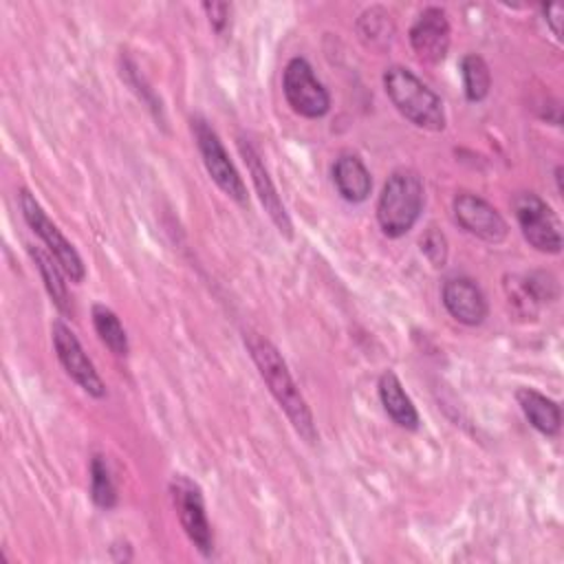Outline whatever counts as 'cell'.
Here are the masks:
<instances>
[{
  "label": "cell",
  "instance_id": "6da1fadb",
  "mask_svg": "<svg viewBox=\"0 0 564 564\" xmlns=\"http://www.w3.org/2000/svg\"><path fill=\"white\" fill-rule=\"evenodd\" d=\"M245 346H247L260 377L269 386V392L273 394L278 405L284 410L286 419L291 421L293 430L306 443H315L317 430L313 423V414H311L308 403L304 401L297 383L293 381L280 350L267 337H262L258 333H245Z\"/></svg>",
  "mask_w": 564,
  "mask_h": 564
},
{
  "label": "cell",
  "instance_id": "7a4b0ae2",
  "mask_svg": "<svg viewBox=\"0 0 564 564\" xmlns=\"http://www.w3.org/2000/svg\"><path fill=\"white\" fill-rule=\"evenodd\" d=\"M425 203V189L419 172L410 167L394 170L381 187L377 200V223L388 238L405 236L419 220Z\"/></svg>",
  "mask_w": 564,
  "mask_h": 564
},
{
  "label": "cell",
  "instance_id": "3957f363",
  "mask_svg": "<svg viewBox=\"0 0 564 564\" xmlns=\"http://www.w3.org/2000/svg\"><path fill=\"white\" fill-rule=\"evenodd\" d=\"M383 90L390 104L416 128L432 132L445 128V110L441 97L405 66L386 68Z\"/></svg>",
  "mask_w": 564,
  "mask_h": 564
},
{
  "label": "cell",
  "instance_id": "277c9868",
  "mask_svg": "<svg viewBox=\"0 0 564 564\" xmlns=\"http://www.w3.org/2000/svg\"><path fill=\"white\" fill-rule=\"evenodd\" d=\"M20 209H22L26 225L33 229V234H37L42 238L48 253L57 260V264L62 267L66 278H70V282H82L86 275L82 256L70 245V240H66V236L57 229V225L46 216V212L42 209L37 198L26 187L20 189Z\"/></svg>",
  "mask_w": 564,
  "mask_h": 564
},
{
  "label": "cell",
  "instance_id": "5b68a950",
  "mask_svg": "<svg viewBox=\"0 0 564 564\" xmlns=\"http://www.w3.org/2000/svg\"><path fill=\"white\" fill-rule=\"evenodd\" d=\"M189 123H192V134H194L196 148L200 152L203 165H205L207 174L212 176V181L238 205H245L247 203L245 183H242L236 165L231 163L216 130L203 117H192Z\"/></svg>",
  "mask_w": 564,
  "mask_h": 564
},
{
  "label": "cell",
  "instance_id": "8992f818",
  "mask_svg": "<svg viewBox=\"0 0 564 564\" xmlns=\"http://www.w3.org/2000/svg\"><path fill=\"white\" fill-rule=\"evenodd\" d=\"M170 496H172V505L176 509L178 522H181L185 535L189 538V542L203 555H212L214 533H212V524L207 520L200 487L185 474H176L170 480Z\"/></svg>",
  "mask_w": 564,
  "mask_h": 564
},
{
  "label": "cell",
  "instance_id": "52a82bcc",
  "mask_svg": "<svg viewBox=\"0 0 564 564\" xmlns=\"http://www.w3.org/2000/svg\"><path fill=\"white\" fill-rule=\"evenodd\" d=\"M282 93L291 110L300 117L319 119L330 110V95L304 57H293L284 66Z\"/></svg>",
  "mask_w": 564,
  "mask_h": 564
},
{
  "label": "cell",
  "instance_id": "ba28073f",
  "mask_svg": "<svg viewBox=\"0 0 564 564\" xmlns=\"http://www.w3.org/2000/svg\"><path fill=\"white\" fill-rule=\"evenodd\" d=\"M516 220L524 240L542 253L562 251V227L555 212L533 192H522L513 198Z\"/></svg>",
  "mask_w": 564,
  "mask_h": 564
},
{
  "label": "cell",
  "instance_id": "9c48e42d",
  "mask_svg": "<svg viewBox=\"0 0 564 564\" xmlns=\"http://www.w3.org/2000/svg\"><path fill=\"white\" fill-rule=\"evenodd\" d=\"M51 337H53V348L55 355L62 364V368L66 370V375L90 397L101 399L106 394V386L101 381V377L97 375L93 361L88 359V355L84 352L79 339L75 337V333L64 324V322H55L51 326Z\"/></svg>",
  "mask_w": 564,
  "mask_h": 564
},
{
  "label": "cell",
  "instance_id": "30bf717a",
  "mask_svg": "<svg viewBox=\"0 0 564 564\" xmlns=\"http://www.w3.org/2000/svg\"><path fill=\"white\" fill-rule=\"evenodd\" d=\"M452 209H454L456 223L467 234H471L485 242H494V245L502 242L507 238V231H509L507 220L485 198H480L471 192H460L454 196Z\"/></svg>",
  "mask_w": 564,
  "mask_h": 564
},
{
  "label": "cell",
  "instance_id": "8fae6325",
  "mask_svg": "<svg viewBox=\"0 0 564 564\" xmlns=\"http://www.w3.org/2000/svg\"><path fill=\"white\" fill-rule=\"evenodd\" d=\"M449 20L441 7H427L410 26V46L419 62L438 64L449 51Z\"/></svg>",
  "mask_w": 564,
  "mask_h": 564
},
{
  "label": "cell",
  "instance_id": "7c38bea8",
  "mask_svg": "<svg viewBox=\"0 0 564 564\" xmlns=\"http://www.w3.org/2000/svg\"><path fill=\"white\" fill-rule=\"evenodd\" d=\"M238 150H240V156L245 159V165L251 174V181H253V187H256V194L264 207V212L269 214V218L273 220V225L278 227V231L284 236V238H293V225H291V218L284 209V203L280 200L278 196V189L264 167V161L260 159L258 150L251 145L249 139L245 137H238Z\"/></svg>",
  "mask_w": 564,
  "mask_h": 564
},
{
  "label": "cell",
  "instance_id": "4fadbf2b",
  "mask_svg": "<svg viewBox=\"0 0 564 564\" xmlns=\"http://www.w3.org/2000/svg\"><path fill=\"white\" fill-rule=\"evenodd\" d=\"M441 300H443V306L447 308V313L465 326L482 324L489 313V304H487V297L480 291V286L474 280L463 278V275L445 280V284L441 289Z\"/></svg>",
  "mask_w": 564,
  "mask_h": 564
},
{
  "label": "cell",
  "instance_id": "5bb4252c",
  "mask_svg": "<svg viewBox=\"0 0 564 564\" xmlns=\"http://www.w3.org/2000/svg\"><path fill=\"white\" fill-rule=\"evenodd\" d=\"M333 183L348 203H364L372 189V176L355 154H339L333 163Z\"/></svg>",
  "mask_w": 564,
  "mask_h": 564
},
{
  "label": "cell",
  "instance_id": "9a60e30c",
  "mask_svg": "<svg viewBox=\"0 0 564 564\" xmlns=\"http://www.w3.org/2000/svg\"><path fill=\"white\" fill-rule=\"evenodd\" d=\"M379 399L386 410V414L403 430H416L419 427V412L408 397L403 383L392 370H386L379 377Z\"/></svg>",
  "mask_w": 564,
  "mask_h": 564
},
{
  "label": "cell",
  "instance_id": "2e32d148",
  "mask_svg": "<svg viewBox=\"0 0 564 564\" xmlns=\"http://www.w3.org/2000/svg\"><path fill=\"white\" fill-rule=\"evenodd\" d=\"M516 399H518V405L522 408L524 416L538 432H542L546 436H555L560 432L562 412L553 399H549L546 394H542L533 388H520L516 392Z\"/></svg>",
  "mask_w": 564,
  "mask_h": 564
},
{
  "label": "cell",
  "instance_id": "e0dca14e",
  "mask_svg": "<svg viewBox=\"0 0 564 564\" xmlns=\"http://www.w3.org/2000/svg\"><path fill=\"white\" fill-rule=\"evenodd\" d=\"M29 253H31V258H33L40 275H42V282H44L46 293L51 295L53 304L59 308V313L73 315L75 308H73L66 282L62 278V267L57 264V260L51 253H44L40 247H31V245H29Z\"/></svg>",
  "mask_w": 564,
  "mask_h": 564
},
{
  "label": "cell",
  "instance_id": "ac0fdd59",
  "mask_svg": "<svg viewBox=\"0 0 564 564\" xmlns=\"http://www.w3.org/2000/svg\"><path fill=\"white\" fill-rule=\"evenodd\" d=\"M93 326L95 333L99 335L101 344L117 357H126L130 346H128V335L126 328L121 326L117 313L108 308L106 304H95L93 306Z\"/></svg>",
  "mask_w": 564,
  "mask_h": 564
},
{
  "label": "cell",
  "instance_id": "d6986e66",
  "mask_svg": "<svg viewBox=\"0 0 564 564\" xmlns=\"http://www.w3.org/2000/svg\"><path fill=\"white\" fill-rule=\"evenodd\" d=\"M460 77H463V90L467 101H482L489 95L491 73L487 62L480 55L467 53L460 59Z\"/></svg>",
  "mask_w": 564,
  "mask_h": 564
},
{
  "label": "cell",
  "instance_id": "ffe728a7",
  "mask_svg": "<svg viewBox=\"0 0 564 564\" xmlns=\"http://www.w3.org/2000/svg\"><path fill=\"white\" fill-rule=\"evenodd\" d=\"M357 33L359 37L372 46V48H383L390 44V37L394 33L390 13H386L381 7L366 9L359 20H357Z\"/></svg>",
  "mask_w": 564,
  "mask_h": 564
},
{
  "label": "cell",
  "instance_id": "44dd1931",
  "mask_svg": "<svg viewBox=\"0 0 564 564\" xmlns=\"http://www.w3.org/2000/svg\"><path fill=\"white\" fill-rule=\"evenodd\" d=\"M90 498L99 509H112L117 505V489L104 456H93L90 460Z\"/></svg>",
  "mask_w": 564,
  "mask_h": 564
},
{
  "label": "cell",
  "instance_id": "7402d4cb",
  "mask_svg": "<svg viewBox=\"0 0 564 564\" xmlns=\"http://www.w3.org/2000/svg\"><path fill=\"white\" fill-rule=\"evenodd\" d=\"M421 251L434 267H443L445 260H447V240H445V236L436 227H430L421 236Z\"/></svg>",
  "mask_w": 564,
  "mask_h": 564
},
{
  "label": "cell",
  "instance_id": "603a6c76",
  "mask_svg": "<svg viewBox=\"0 0 564 564\" xmlns=\"http://www.w3.org/2000/svg\"><path fill=\"white\" fill-rule=\"evenodd\" d=\"M203 11L207 13V20L216 33H223L229 22L231 7L227 2H203Z\"/></svg>",
  "mask_w": 564,
  "mask_h": 564
},
{
  "label": "cell",
  "instance_id": "cb8c5ba5",
  "mask_svg": "<svg viewBox=\"0 0 564 564\" xmlns=\"http://www.w3.org/2000/svg\"><path fill=\"white\" fill-rule=\"evenodd\" d=\"M542 11L546 15V22L551 24L553 35L560 40V35H562V15H564L562 4H546V7H542Z\"/></svg>",
  "mask_w": 564,
  "mask_h": 564
}]
</instances>
